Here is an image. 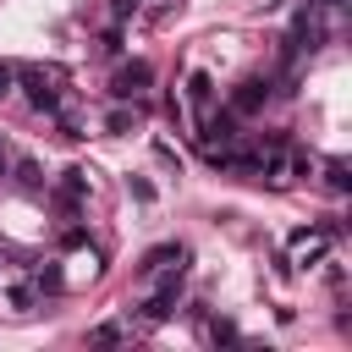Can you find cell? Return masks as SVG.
Segmentation results:
<instances>
[{
	"label": "cell",
	"instance_id": "17",
	"mask_svg": "<svg viewBox=\"0 0 352 352\" xmlns=\"http://www.w3.org/2000/svg\"><path fill=\"white\" fill-rule=\"evenodd\" d=\"M11 82H16V66H11V60H0V94H11Z\"/></svg>",
	"mask_w": 352,
	"mask_h": 352
},
{
	"label": "cell",
	"instance_id": "2",
	"mask_svg": "<svg viewBox=\"0 0 352 352\" xmlns=\"http://www.w3.org/2000/svg\"><path fill=\"white\" fill-rule=\"evenodd\" d=\"M148 82H154V66H148V60H126V66L116 72L110 94H116V99H138V94L148 88Z\"/></svg>",
	"mask_w": 352,
	"mask_h": 352
},
{
	"label": "cell",
	"instance_id": "10",
	"mask_svg": "<svg viewBox=\"0 0 352 352\" xmlns=\"http://www.w3.org/2000/svg\"><path fill=\"white\" fill-rule=\"evenodd\" d=\"M6 302H11V308H16V314H28V308H33V302H38V286H33V280H16V286H11V292H6Z\"/></svg>",
	"mask_w": 352,
	"mask_h": 352
},
{
	"label": "cell",
	"instance_id": "11",
	"mask_svg": "<svg viewBox=\"0 0 352 352\" xmlns=\"http://www.w3.org/2000/svg\"><path fill=\"white\" fill-rule=\"evenodd\" d=\"M324 187H330V192H346V187H352V170H346V160H330V165H324Z\"/></svg>",
	"mask_w": 352,
	"mask_h": 352
},
{
	"label": "cell",
	"instance_id": "3",
	"mask_svg": "<svg viewBox=\"0 0 352 352\" xmlns=\"http://www.w3.org/2000/svg\"><path fill=\"white\" fill-rule=\"evenodd\" d=\"M330 236H336V226L292 231V258H297V264H319V258H324V248H330Z\"/></svg>",
	"mask_w": 352,
	"mask_h": 352
},
{
	"label": "cell",
	"instance_id": "9",
	"mask_svg": "<svg viewBox=\"0 0 352 352\" xmlns=\"http://www.w3.org/2000/svg\"><path fill=\"white\" fill-rule=\"evenodd\" d=\"M11 170H16V187H22V192H44V170H38V160H16Z\"/></svg>",
	"mask_w": 352,
	"mask_h": 352
},
{
	"label": "cell",
	"instance_id": "13",
	"mask_svg": "<svg viewBox=\"0 0 352 352\" xmlns=\"http://www.w3.org/2000/svg\"><path fill=\"white\" fill-rule=\"evenodd\" d=\"M33 286H38V297H44V292H60V286H66V275H60V264H44V270L33 275Z\"/></svg>",
	"mask_w": 352,
	"mask_h": 352
},
{
	"label": "cell",
	"instance_id": "21",
	"mask_svg": "<svg viewBox=\"0 0 352 352\" xmlns=\"http://www.w3.org/2000/svg\"><path fill=\"white\" fill-rule=\"evenodd\" d=\"M0 253H6V242H0Z\"/></svg>",
	"mask_w": 352,
	"mask_h": 352
},
{
	"label": "cell",
	"instance_id": "5",
	"mask_svg": "<svg viewBox=\"0 0 352 352\" xmlns=\"http://www.w3.org/2000/svg\"><path fill=\"white\" fill-rule=\"evenodd\" d=\"M264 104H270V82H264V77L236 82V94H231V110H236V116H258Z\"/></svg>",
	"mask_w": 352,
	"mask_h": 352
},
{
	"label": "cell",
	"instance_id": "7",
	"mask_svg": "<svg viewBox=\"0 0 352 352\" xmlns=\"http://www.w3.org/2000/svg\"><path fill=\"white\" fill-rule=\"evenodd\" d=\"M187 258V248H176V242H165V248H148L143 253V264H138V275H160L165 264H182Z\"/></svg>",
	"mask_w": 352,
	"mask_h": 352
},
{
	"label": "cell",
	"instance_id": "18",
	"mask_svg": "<svg viewBox=\"0 0 352 352\" xmlns=\"http://www.w3.org/2000/svg\"><path fill=\"white\" fill-rule=\"evenodd\" d=\"M143 0H116V16H126V11H138Z\"/></svg>",
	"mask_w": 352,
	"mask_h": 352
},
{
	"label": "cell",
	"instance_id": "19",
	"mask_svg": "<svg viewBox=\"0 0 352 352\" xmlns=\"http://www.w3.org/2000/svg\"><path fill=\"white\" fill-rule=\"evenodd\" d=\"M6 170H11V148L0 143V176H6Z\"/></svg>",
	"mask_w": 352,
	"mask_h": 352
},
{
	"label": "cell",
	"instance_id": "22",
	"mask_svg": "<svg viewBox=\"0 0 352 352\" xmlns=\"http://www.w3.org/2000/svg\"><path fill=\"white\" fill-rule=\"evenodd\" d=\"M330 6H341V0H330Z\"/></svg>",
	"mask_w": 352,
	"mask_h": 352
},
{
	"label": "cell",
	"instance_id": "20",
	"mask_svg": "<svg viewBox=\"0 0 352 352\" xmlns=\"http://www.w3.org/2000/svg\"><path fill=\"white\" fill-rule=\"evenodd\" d=\"M264 6H286V0H264Z\"/></svg>",
	"mask_w": 352,
	"mask_h": 352
},
{
	"label": "cell",
	"instance_id": "12",
	"mask_svg": "<svg viewBox=\"0 0 352 352\" xmlns=\"http://www.w3.org/2000/svg\"><path fill=\"white\" fill-rule=\"evenodd\" d=\"M60 192H66V198H82V192H88V170H82V165H72V170L60 176Z\"/></svg>",
	"mask_w": 352,
	"mask_h": 352
},
{
	"label": "cell",
	"instance_id": "15",
	"mask_svg": "<svg viewBox=\"0 0 352 352\" xmlns=\"http://www.w3.org/2000/svg\"><path fill=\"white\" fill-rule=\"evenodd\" d=\"M104 126H110V132H126V126H132V110H110V121H104Z\"/></svg>",
	"mask_w": 352,
	"mask_h": 352
},
{
	"label": "cell",
	"instance_id": "1",
	"mask_svg": "<svg viewBox=\"0 0 352 352\" xmlns=\"http://www.w3.org/2000/svg\"><path fill=\"white\" fill-rule=\"evenodd\" d=\"M16 77H22V88H28V104H33V110H60V94H55L60 72H55V66H22Z\"/></svg>",
	"mask_w": 352,
	"mask_h": 352
},
{
	"label": "cell",
	"instance_id": "8",
	"mask_svg": "<svg viewBox=\"0 0 352 352\" xmlns=\"http://www.w3.org/2000/svg\"><path fill=\"white\" fill-rule=\"evenodd\" d=\"M187 99H192L198 110H209V104H214V77H209V72H192V77H187Z\"/></svg>",
	"mask_w": 352,
	"mask_h": 352
},
{
	"label": "cell",
	"instance_id": "6",
	"mask_svg": "<svg viewBox=\"0 0 352 352\" xmlns=\"http://www.w3.org/2000/svg\"><path fill=\"white\" fill-rule=\"evenodd\" d=\"M204 148H226V143H236V110H214L209 121H204Z\"/></svg>",
	"mask_w": 352,
	"mask_h": 352
},
{
	"label": "cell",
	"instance_id": "14",
	"mask_svg": "<svg viewBox=\"0 0 352 352\" xmlns=\"http://www.w3.org/2000/svg\"><path fill=\"white\" fill-rule=\"evenodd\" d=\"M204 336L220 346V341H236V324H231V319H209V324H204Z\"/></svg>",
	"mask_w": 352,
	"mask_h": 352
},
{
	"label": "cell",
	"instance_id": "16",
	"mask_svg": "<svg viewBox=\"0 0 352 352\" xmlns=\"http://www.w3.org/2000/svg\"><path fill=\"white\" fill-rule=\"evenodd\" d=\"M132 198H138V204H154V187H148L143 176H132Z\"/></svg>",
	"mask_w": 352,
	"mask_h": 352
},
{
	"label": "cell",
	"instance_id": "4",
	"mask_svg": "<svg viewBox=\"0 0 352 352\" xmlns=\"http://www.w3.org/2000/svg\"><path fill=\"white\" fill-rule=\"evenodd\" d=\"M176 297H182V264H176V275H165V286H160V292L143 302V319H148V324L170 319V314H176Z\"/></svg>",
	"mask_w": 352,
	"mask_h": 352
}]
</instances>
